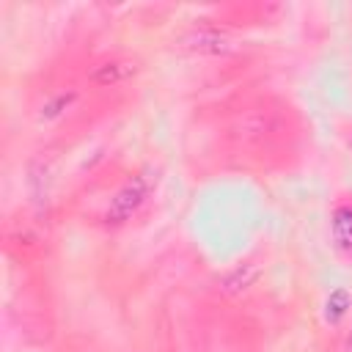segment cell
Masks as SVG:
<instances>
[{
	"mask_svg": "<svg viewBox=\"0 0 352 352\" xmlns=\"http://www.w3.org/2000/svg\"><path fill=\"white\" fill-rule=\"evenodd\" d=\"M154 182L157 176H151V170H143L138 176H132L113 198H110V206H107V220L110 223H124L129 220L148 198V192L154 190Z\"/></svg>",
	"mask_w": 352,
	"mask_h": 352,
	"instance_id": "obj_1",
	"label": "cell"
},
{
	"mask_svg": "<svg viewBox=\"0 0 352 352\" xmlns=\"http://www.w3.org/2000/svg\"><path fill=\"white\" fill-rule=\"evenodd\" d=\"M179 47L190 50V52H198V55H223V52L234 50V41L223 30H217V28L198 25V28H190L179 38Z\"/></svg>",
	"mask_w": 352,
	"mask_h": 352,
	"instance_id": "obj_2",
	"label": "cell"
},
{
	"mask_svg": "<svg viewBox=\"0 0 352 352\" xmlns=\"http://www.w3.org/2000/svg\"><path fill=\"white\" fill-rule=\"evenodd\" d=\"M140 72V63L132 58H116V60H104L91 72V82L94 85H116L124 82L129 77H135Z\"/></svg>",
	"mask_w": 352,
	"mask_h": 352,
	"instance_id": "obj_3",
	"label": "cell"
},
{
	"mask_svg": "<svg viewBox=\"0 0 352 352\" xmlns=\"http://www.w3.org/2000/svg\"><path fill=\"white\" fill-rule=\"evenodd\" d=\"M330 234H333V245L341 253H352V206L341 204V206L333 209Z\"/></svg>",
	"mask_w": 352,
	"mask_h": 352,
	"instance_id": "obj_4",
	"label": "cell"
},
{
	"mask_svg": "<svg viewBox=\"0 0 352 352\" xmlns=\"http://www.w3.org/2000/svg\"><path fill=\"white\" fill-rule=\"evenodd\" d=\"M258 272H261V270H258L256 261H245V264L234 267L231 272H226V278L220 280V289H223L226 294H239V292H245L248 286L256 283Z\"/></svg>",
	"mask_w": 352,
	"mask_h": 352,
	"instance_id": "obj_5",
	"label": "cell"
},
{
	"mask_svg": "<svg viewBox=\"0 0 352 352\" xmlns=\"http://www.w3.org/2000/svg\"><path fill=\"white\" fill-rule=\"evenodd\" d=\"M349 305H352V297H349L346 289L330 292V297H327V302H324V319H327L330 324H338V322L344 319V314L349 311Z\"/></svg>",
	"mask_w": 352,
	"mask_h": 352,
	"instance_id": "obj_6",
	"label": "cell"
},
{
	"mask_svg": "<svg viewBox=\"0 0 352 352\" xmlns=\"http://www.w3.org/2000/svg\"><path fill=\"white\" fill-rule=\"evenodd\" d=\"M72 102H74V94H58L55 99H50V102L41 107V118H47V121H50V118H58Z\"/></svg>",
	"mask_w": 352,
	"mask_h": 352,
	"instance_id": "obj_7",
	"label": "cell"
},
{
	"mask_svg": "<svg viewBox=\"0 0 352 352\" xmlns=\"http://www.w3.org/2000/svg\"><path fill=\"white\" fill-rule=\"evenodd\" d=\"M344 352H352V333H349L346 341H344Z\"/></svg>",
	"mask_w": 352,
	"mask_h": 352,
	"instance_id": "obj_8",
	"label": "cell"
},
{
	"mask_svg": "<svg viewBox=\"0 0 352 352\" xmlns=\"http://www.w3.org/2000/svg\"><path fill=\"white\" fill-rule=\"evenodd\" d=\"M349 143H352V138H349Z\"/></svg>",
	"mask_w": 352,
	"mask_h": 352,
	"instance_id": "obj_9",
	"label": "cell"
}]
</instances>
